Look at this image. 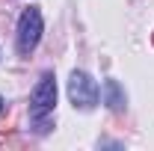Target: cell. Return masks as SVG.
<instances>
[{"instance_id":"277c9868","label":"cell","mask_w":154,"mask_h":151,"mask_svg":"<svg viewBox=\"0 0 154 151\" xmlns=\"http://www.w3.org/2000/svg\"><path fill=\"white\" fill-rule=\"evenodd\" d=\"M104 92H107V107H110L113 113H122V110H125V92H122V86H119L116 80H107Z\"/></svg>"},{"instance_id":"5b68a950","label":"cell","mask_w":154,"mask_h":151,"mask_svg":"<svg viewBox=\"0 0 154 151\" xmlns=\"http://www.w3.org/2000/svg\"><path fill=\"white\" fill-rule=\"evenodd\" d=\"M0 110H3V98H0Z\"/></svg>"},{"instance_id":"6da1fadb","label":"cell","mask_w":154,"mask_h":151,"mask_svg":"<svg viewBox=\"0 0 154 151\" xmlns=\"http://www.w3.org/2000/svg\"><path fill=\"white\" fill-rule=\"evenodd\" d=\"M42 12H38L36 6H30V9H24L21 12V21H18V54L21 57H27V54H33L38 45V39H42Z\"/></svg>"},{"instance_id":"3957f363","label":"cell","mask_w":154,"mask_h":151,"mask_svg":"<svg viewBox=\"0 0 154 151\" xmlns=\"http://www.w3.org/2000/svg\"><path fill=\"white\" fill-rule=\"evenodd\" d=\"M54 107H57V80L48 71V74H42V80L30 95V113H33V119H42V116L54 113Z\"/></svg>"},{"instance_id":"7a4b0ae2","label":"cell","mask_w":154,"mask_h":151,"mask_svg":"<svg viewBox=\"0 0 154 151\" xmlns=\"http://www.w3.org/2000/svg\"><path fill=\"white\" fill-rule=\"evenodd\" d=\"M98 95H101V89H98V83L86 74V71H74V74H71V80H68V98H71L74 107L92 110L98 104Z\"/></svg>"}]
</instances>
